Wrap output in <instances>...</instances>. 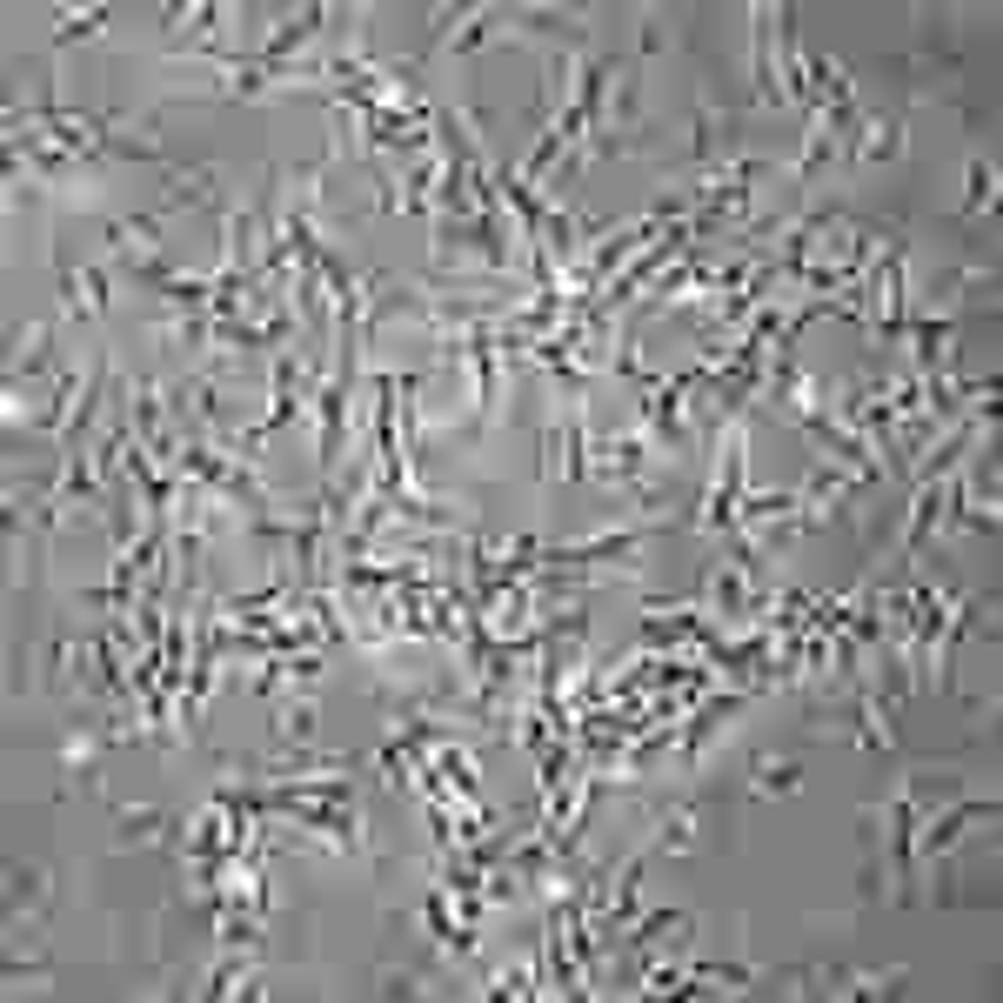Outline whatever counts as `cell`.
Instances as JSON below:
<instances>
[{"instance_id":"obj_1","label":"cell","mask_w":1003,"mask_h":1003,"mask_svg":"<svg viewBox=\"0 0 1003 1003\" xmlns=\"http://www.w3.org/2000/svg\"><path fill=\"white\" fill-rule=\"evenodd\" d=\"M428 255H435V268L509 275V261H516V221H509V208H482V215H468V221H435Z\"/></svg>"},{"instance_id":"obj_2","label":"cell","mask_w":1003,"mask_h":1003,"mask_svg":"<svg viewBox=\"0 0 1003 1003\" xmlns=\"http://www.w3.org/2000/svg\"><path fill=\"white\" fill-rule=\"evenodd\" d=\"M743 415H723V448H716V475L703 495V536H736V502H743Z\"/></svg>"},{"instance_id":"obj_3","label":"cell","mask_w":1003,"mask_h":1003,"mask_svg":"<svg viewBox=\"0 0 1003 1003\" xmlns=\"http://www.w3.org/2000/svg\"><path fill=\"white\" fill-rule=\"evenodd\" d=\"M655 442L642 428L629 435H589V482H609V488H642V468H649Z\"/></svg>"},{"instance_id":"obj_4","label":"cell","mask_w":1003,"mask_h":1003,"mask_svg":"<svg viewBox=\"0 0 1003 1003\" xmlns=\"http://www.w3.org/2000/svg\"><path fill=\"white\" fill-rule=\"evenodd\" d=\"M983 816H996V803L990 796H963V803H943V809H930L923 816V829H917V864H937L957 836H970Z\"/></svg>"},{"instance_id":"obj_5","label":"cell","mask_w":1003,"mask_h":1003,"mask_svg":"<svg viewBox=\"0 0 1003 1003\" xmlns=\"http://www.w3.org/2000/svg\"><path fill=\"white\" fill-rule=\"evenodd\" d=\"M943 509H950V475H943V482H917L910 523H903V556H923V542L943 529Z\"/></svg>"},{"instance_id":"obj_6","label":"cell","mask_w":1003,"mask_h":1003,"mask_svg":"<svg viewBox=\"0 0 1003 1003\" xmlns=\"http://www.w3.org/2000/svg\"><path fill=\"white\" fill-rule=\"evenodd\" d=\"M749 28H756V54H749V68H756V101H763V107H789V101H783V81H776V8H749Z\"/></svg>"},{"instance_id":"obj_7","label":"cell","mask_w":1003,"mask_h":1003,"mask_svg":"<svg viewBox=\"0 0 1003 1003\" xmlns=\"http://www.w3.org/2000/svg\"><path fill=\"white\" fill-rule=\"evenodd\" d=\"M107 261H94V268H74V275H61V314H74V321H87V314H101L107 308Z\"/></svg>"},{"instance_id":"obj_8","label":"cell","mask_w":1003,"mask_h":1003,"mask_svg":"<svg viewBox=\"0 0 1003 1003\" xmlns=\"http://www.w3.org/2000/svg\"><path fill=\"white\" fill-rule=\"evenodd\" d=\"M275 736H281V749H308L314 743V703L308 696L275 703Z\"/></svg>"},{"instance_id":"obj_9","label":"cell","mask_w":1003,"mask_h":1003,"mask_svg":"<svg viewBox=\"0 0 1003 1003\" xmlns=\"http://www.w3.org/2000/svg\"><path fill=\"white\" fill-rule=\"evenodd\" d=\"M248 970H255V963H248V950H228V957L215 963V976H208V990H201V996H235V990H255V983H248Z\"/></svg>"},{"instance_id":"obj_10","label":"cell","mask_w":1003,"mask_h":1003,"mask_svg":"<svg viewBox=\"0 0 1003 1003\" xmlns=\"http://www.w3.org/2000/svg\"><path fill=\"white\" fill-rule=\"evenodd\" d=\"M963 182H970V188H963V215H983V208L996 201V167H990V161H970Z\"/></svg>"},{"instance_id":"obj_11","label":"cell","mask_w":1003,"mask_h":1003,"mask_svg":"<svg viewBox=\"0 0 1003 1003\" xmlns=\"http://www.w3.org/2000/svg\"><path fill=\"white\" fill-rule=\"evenodd\" d=\"M488 996H542V970L536 963L502 970V976H488Z\"/></svg>"},{"instance_id":"obj_12","label":"cell","mask_w":1003,"mask_h":1003,"mask_svg":"<svg viewBox=\"0 0 1003 1003\" xmlns=\"http://www.w3.org/2000/svg\"><path fill=\"white\" fill-rule=\"evenodd\" d=\"M101 21H107V8H81V14H54V41L68 48V41H87V34H101Z\"/></svg>"},{"instance_id":"obj_13","label":"cell","mask_w":1003,"mask_h":1003,"mask_svg":"<svg viewBox=\"0 0 1003 1003\" xmlns=\"http://www.w3.org/2000/svg\"><path fill=\"white\" fill-rule=\"evenodd\" d=\"M897 147H903V134H897L890 121H870V127H864V141H857V161H890Z\"/></svg>"},{"instance_id":"obj_14","label":"cell","mask_w":1003,"mask_h":1003,"mask_svg":"<svg viewBox=\"0 0 1003 1003\" xmlns=\"http://www.w3.org/2000/svg\"><path fill=\"white\" fill-rule=\"evenodd\" d=\"M783 789H796V763H756V796H783Z\"/></svg>"},{"instance_id":"obj_15","label":"cell","mask_w":1003,"mask_h":1003,"mask_svg":"<svg viewBox=\"0 0 1003 1003\" xmlns=\"http://www.w3.org/2000/svg\"><path fill=\"white\" fill-rule=\"evenodd\" d=\"M829 154H836V141H829V134H823V127H809V141H803V154H796V175H803V182H809V175H816V167H823V161H829Z\"/></svg>"},{"instance_id":"obj_16","label":"cell","mask_w":1003,"mask_h":1003,"mask_svg":"<svg viewBox=\"0 0 1003 1003\" xmlns=\"http://www.w3.org/2000/svg\"><path fill=\"white\" fill-rule=\"evenodd\" d=\"M161 809H121V844H141V836H161Z\"/></svg>"},{"instance_id":"obj_17","label":"cell","mask_w":1003,"mask_h":1003,"mask_svg":"<svg viewBox=\"0 0 1003 1003\" xmlns=\"http://www.w3.org/2000/svg\"><path fill=\"white\" fill-rule=\"evenodd\" d=\"M41 903V870H14V883H8V910L21 917V910H34Z\"/></svg>"},{"instance_id":"obj_18","label":"cell","mask_w":1003,"mask_h":1003,"mask_svg":"<svg viewBox=\"0 0 1003 1003\" xmlns=\"http://www.w3.org/2000/svg\"><path fill=\"white\" fill-rule=\"evenodd\" d=\"M696 844V809H669V829H662V850H690Z\"/></svg>"}]
</instances>
